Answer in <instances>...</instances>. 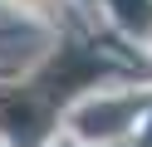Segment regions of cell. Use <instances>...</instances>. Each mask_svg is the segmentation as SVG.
<instances>
[{
  "label": "cell",
  "instance_id": "cell-1",
  "mask_svg": "<svg viewBox=\"0 0 152 147\" xmlns=\"http://www.w3.org/2000/svg\"><path fill=\"white\" fill-rule=\"evenodd\" d=\"M98 74H103V64L88 49H59V54L49 59V69L39 74V93L54 103V98H69V93H79V88H88Z\"/></svg>",
  "mask_w": 152,
  "mask_h": 147
},
{
  "label": "cell",
  "instance_id": "cell-5",
  "mask_svg": "<svg viewBox=\"0 0 152 147\" xmlns=\"http://www.w3.org/2000/svg\"><path fill=\"white\" fill-rule=\"evenodd\" d=\"M20 5H44V0H20Z\"/></svg>",
  "mask_w": 152,
  "mask_h": 147
},
{
  "label": "cell",
  "instance_id": "cell-4",
  "mask_svg": "<svg viewBox=\"0 0 152 147\" xmlns=\"http://www.w3.org/2000/svg\"><path fill=\"white\" fill-rule=\"evenodd\" d=\"M128 29H152V0H108Z\"/></svg>",
  "mask_w": 152,
  "mask_h": 147
},
{
  "label": "cell",
  "instance_id": "cell-3",
  "mask_svg": "<svg viewBox=\"0 0 152 147\" xmlns=\"http://www.w3.org/2000/svg\"><path fill=\"white\" fill-rule=\"evenodd\" d=\"M132 98H93L88 108H79L74 113V132L83 137V142H113V137H123L132 127Z\"/></svg>",
  "mask_w": 152,
  "mask_h": 147
},
{
  "label": "cell",
  "instance_id": "cell-2",
  "mask_svg": "<svg viewBox=\"0 0 152 147\" xmlns=\"http://www.w3.org/2000/svg\"><path fill=\"white\" fill-rule=\"evenodd\" d=\"M44 123H49V98L34 88V93H15L0 103V132L20 147H39Z\"/></svg>",
  "mask_w": 152,
  "mask_h": 147
}]
</instances>
